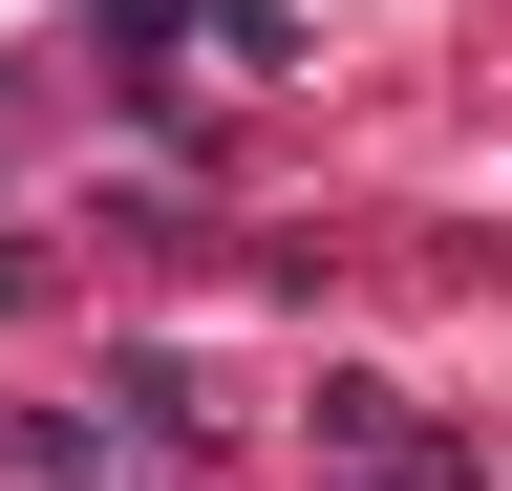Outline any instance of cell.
<instances>
[{
	"mask_svg": "<svg viewBox=\"0 0 512 491\" xmlns=\"http://www.w3.org/2000/svg\"><path fill=\"white\" fill-rule=\"evenodd\" d=\"M171 22H192V0H107V43H128V65H150V43H171Z\"/></svg>",
	"mask_w": 512,
	"mask_h": 491,
	"instance_id": "2",
	"label": "cell"
},
{
	"mask_svg": "<svg viewBox=\"0 0 512 491\" xmlns=\"http://www.w3.org/2000/svg\"><path fill=\"white\" fill-rule=\"evenodd\" d=\"M320 449H342V491H470L491 470L470 427H406V385H320Z\"/></svg>",
	"mask_w": 512,
	"mask_h": 491,
	"instance_id": "1",
	"label": "cell"
}]
</instances>
